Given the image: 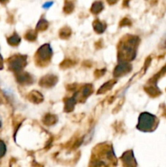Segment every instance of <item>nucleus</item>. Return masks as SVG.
Returning <instances> with one entry per match:
<instances>
[{
    "instance_id": "2",
    "label": "nucleus",
    "mask_w": 166,
    "mask_h": 167,
    "mask_svg": "<svg viewBox=\"0 0 166 167\" xmlns=\"http://www.w3.org/2000/svg\"><path fill=\"white\" fill-rule=\"evenodd\" d=\"M0 126H1V123H0Z\"/></svg>"
},
{
    "instance_id": "1",
    "label": "nucleus",
    "mask_w": 166,
    "mask_h": 167,
    "mask_svg": "<svg viewBox=\"0 0 166 167\" xmlns=\"http://www.w3.org/2000/svg\"><path fill=\"white\" fill-rule=\"evenodd\" d=\"M5 152V146L4 144L2 143V142H0V157L1 156L3 155V153Z\"/></svg>"
}]
</instances>
